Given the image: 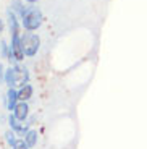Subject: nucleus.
<instances>
[{"label": "nucleus", "mask_w": 147, "mask_h": 149, "mask_svg": "<svg viewBox=\"0 0 147 149\" xmlns=\"http://www.w3.org/2000/svg\"><path fill=\"white\" fill-rule=\"evenodd\" d=\"M28 79H29V73H28V70H26V68H23V67L15 65V67L7 68L3 81L7 83L10 88H13V86L23 88L24 84H28Z\"/></svg>", "instance_id": "1"}, {"label": "nucleus", "mask_w": 147, "mask_h": 149, "mask_svg": "<svg viewBox=\"0 0 147 149\" xmlns=\"http://www.w3.org/2000/svg\"><path fill=\"white\" fill-rule=\"evenodd\" d=\"M42 13L39 8H34V7H29L26 8V13L23 15L21 21H23V26H24V29L28 31H36L37 28L42 24Z\"/></svg>", "instance_id": "2"}, {"label": "nucleus", "mask_w": 147, "mask_h": 149, "mask_svg": "<svg viewBox=\"0 0 147 149\" xmlns=\"http://www.w3.org/2000/svg\"><path fill=\"white\" fill-rule=\"evenodd\" d=\"M21 44H23L24 55L34 57L39 50V47H41V37L34 33H26L21 36Z\"/></svg>", "instance_id": "3"}, {"label": "nucleus", "mask_w": 147, "mask_h": 149, "mask_svg": "<svg viewBox=\"0 0 147 149\" xmlns=\"http://www.w3.org/2000/svg\"><path fill=\"white\" fill-rule=\"evenodd\" d=\"M13 115H15L19 122H24V120L28 118V115H29V107H28V104H26V102H18V105H16L15 110H13Z\"/></svg>", "instance_id": "4"}, {"label": "nucleus", "mask_w": 147, "mask_h": 149, "mask_svg": "<svg viewBox=\"0 0 147 149\" xmlns=\"http://www.w3.org/2000/svg\"><path fill=\"white\" fill-rule=\"evenodd\" d=\"M18 91H15L13 88H10L7 93V107L8 110H15V107L18 105Z\"/></svg>", "instance_id": "5"}, {"label": "nucleus", "mask_w": 147, "mask_h": 149, "mask_svg": "<svg viewBox=\"0 0 147 149\" xmlns=\"http://www.w3.org/2000/svg\"><path fill=\"white\" fill-rule=\"evenodd\" d=\"M31 97H33V86H31V84H24L21 89L18 91V99H19V102L29 101Z\"/></svg>", "instance_id": "6"}, {"label": "nucleus", "mask_w": 147, "mask_h": 149, "mask_svg": "<svg viewBox=\"0 0 147 149\" xmlns=\"http://www.w3.org/2000/svg\"><path fill=\"white\" fill-rule=\"evenodd\" d=\"M26 141V144L29 146V148H34V146L37 144V131L34 130H29L28 133L24 134V138H23Z\"/></svg>", "instance_id": "7"}, {"label": "nucleus", "mask_w": 147, "mask_h": 149, "mask_svg": "<svg viewBox=\"0 0 147 149\" xmlns=\"http://www.w3.org/2000/svg\"><path fill=\"white\" fill-rule=\"evenodd\" d=\"M5 138H7V143L11 146V148H13V146L16 144V141H18V138H16V133H15L13 130H8L7 133H5Z\"/></svg>", "instance_id": "8"}, {"label": "nucleus", "mask_w": 147, "mask_h": 149, "mask_svg": "<svg viewBox=\"0 0 147 149\" xmlns=\"http://www.w3.org/2000/svg\"><path fill=\"white\" fill-rule=\"evenodd\" d=\"M13 149H31V148L26 144V141L21 138V139H18V141H16V144L13 146Z\"/></svg>", "instance_id": "9"}, {"label": "nucleus", "mask_w": 147, "mask_h": 149, "mask_svg": "<svg viewBox=\"0 0 147 149\" xmlns=\"http://www.w3.org/2000/svg\"><path fill=\"white\" fill-rule=\"evenodd\" d=\"M2 79H5V71H3V65L0 63V81Z\"/></svg>", "instance_id": "10"}, {"label": "nucleus", "mask_w": 147, "mask_h": 149, "mask_svg": "<svg viewBox=\"0 0 147 149\" xmlns=\"http://www.w3.org/2000/svg\"><path fill=\"white\" fill-rule=\"evenodd\" d=\"M3 33V21H2V18H0V34Z\"/></svg>", "instance_id": "11"}, {"label": "nucleus", "mask_w": 147, "mask_h": 149, "mask_svg": "<svg viewBox=\"0 0 147 149\" xmlns=\"http://www.w3.org/2000/svg\"><path fill=\"white\" fill-rule=\"evenodd\" d=\"M26 2H29V3H34V2H37V0H26Z\"/></svg>", "instance_id": "12"}]
</instances>
